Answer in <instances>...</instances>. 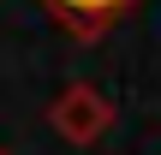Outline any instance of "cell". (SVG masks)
Wrapping results in <instances>:
<instances>
[{"label": "cell", "instance_id": "cell-1", "mask_svg": "<svg viewBox=\"0 0 161 155\" xmlns=\"http://www.w3.org/2000/svg\"><path fill=\"white\" fill-rule=\"evenodd\" d=\"M108 125H114V102L96 90V84H66L54 102H48V131L60 137V143H72V149H90V143H102L108 137Z\"/></svg>", "mask_w": 161, "mask_h": 155}, {"label": "cell", "instance_id": "cell-2", "mask_svg": "<svg viewBox=\"0 0 161 155\" xmlns=\"http://www.w3.org/2000/svg\"><path fill=\"white\" fill-rule=\"evenodd\" d=\"M42 12H48L66 36L96 42V36H108L114 24H125V18L137 12V0H42Z\"/></svg>", "mask_w": 161, "mask_h": 155}, {"label": "cell", "instance_id": "cell-3", "mask_svg": "<svg viewBox=\"0 0 161 155\" xmlns=\"http://www.w3.org/2000/svg\"><path fill=\"white\" fill-rule=\"evenodd\" d=\"M0 155H6V143H0Z\"/></svg>", "mask_w": 161, "mask_h": 155}]
</instances>
